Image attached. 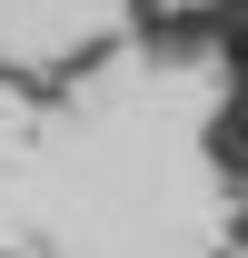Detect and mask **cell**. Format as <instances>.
Returning a JSON list of instances; mask_svg holds the SVG:
<instances>
[{
	"label": "cell",
	"instance_id": "obj_1",
	"mask_svg": "<svg viewBox=\"0 0 248 258\" xmlns=\"http://www.w3.org/2000/svg\"><path fill=\"white\" fill-rule=\"evenodd\" d=\"M209 159L228 169V179H248V99H228V109H218V129H209Z\"/></svg>",
	"mask_w": 248,
	"mask_h": 258
}]
</instances>
